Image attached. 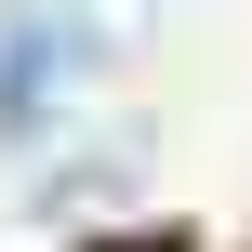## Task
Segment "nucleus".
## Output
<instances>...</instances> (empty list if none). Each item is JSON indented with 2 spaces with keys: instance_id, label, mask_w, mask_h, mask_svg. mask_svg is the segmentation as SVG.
Wrapping results in <instances>:
<instances>
[{
  "instance_id": "obj_1",
  "label": "nucleus",
  "mask_w": 252,
  "mask_h": 252,
  "mask_svg": "<svg viewBox=\"0 0 252 252\" xmlns=\"http://www.w3.org/2000/svg\"><path fill=\"white\" fill-rule=\"evenodd\" d=\"M93 80H106V27H93V13H66V0L0 13V146L66 133V106H80Z\"/></svg>"
}]
</instances>
